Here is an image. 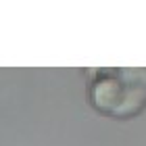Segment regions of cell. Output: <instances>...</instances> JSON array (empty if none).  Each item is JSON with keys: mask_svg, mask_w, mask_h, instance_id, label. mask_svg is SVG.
Here are the masks:
<instances>
[{"mask_svg": "<svg viewBox=\"0 0 146 146\" xmlns=\"http://www.w3.org/2000/svg\"><path fill=\"white\" fill-rule=\"evenodd\" d=\"M88 102L111 119H134L146 109V67L88 69Z\"/></svg>", "mask_w": 146, "mask_h": 146, "instance_id": "6da1fadb", "label": "cell"}]
</instances>
